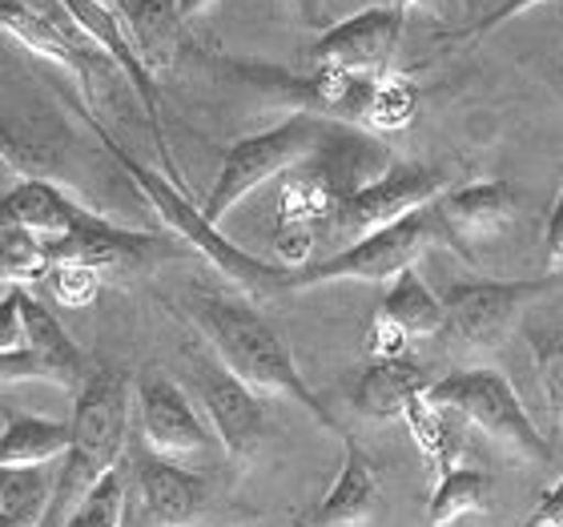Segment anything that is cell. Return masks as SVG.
Masks as SVG:
<instances>
[{
    "instance_id": "16",
    "label": "cell",
    "mask_w": 563,
    "mask_h": 527,
    "mask_svg": "<svg viewBox=\"0 0 563 527\" xmlns=\"http://www.w3.org/2000/svg\"><path fill=\"white\" fill-rule=\"evenodd\" d=\"M443 322V303L439 294L422 282V274L415 266H407L402 274L387 282L383 306H378L375 322L366 330V351L371 359H395L407 354V342L415 339H434Z\"/></svg>"
},
{
    "instance_id": "27",
    "label": "cell",
    "mask_w": 563,
    "mask_h": 527,
    "mask_svg": "<svg viewBox=\"0 0 563 527\" xmlns=\"http://www.w3.org/2000/svg\"><path fill=\"white\" fill-rule=\"evenodd\" d=\"M125 499H130V480L118 468L73 507L60 527H121L125 524Z\"/></svg>"
},
{
    "instance_id": "15",
    "label": "cell",
    "mask_w": 563,
    "mask_h": 527,
    "mask_svg": "<svg viewBox=\"0 0 563 527\" xmlns=\"http://www.w3.org/2000/svg\"><path fill=\"white\" fill-rule=\"evenodd\" d=\"M0 29L33 53L36 61H45L53 69L69 73L77 89H81L85 109L97 101V77H101V65L106 57L97 48H85L73 33H65L57 21H48L45 12L29 9L24 0H0Z\"/></svg>"
},
{
    "instance_id": "9",
    "label": "cell",
    "mask_w": 563,
    "mask_h": 527,
    "mask_svg": "<svg viewBox=\"0 0 563 527\" xmlns=\"http://www.w3.org/2000/svg\"><path fill=\"white\" fill-rule=\"evenodd\" d=\"M238 73L271 101H282V106L310 113V118L339 121V125H354V130L371 133L378 77H354V73L322 69V65H314V73H278L266 69V65H250V69Z\"/></svg>"
},
{
    "instance_id": "38",
    "label": "cell",
    "mask_w": 563,
    "mask_h": 527,
    "mask_svg": "<svg viewBox=\"0 0 563 527\" xmlns=\"http://www.w3.org/2000/svg\"><path fill=\"white\" fill-rule=\"evenodd\" d=\"M101 4H121V0H101Z\"/></svg>"
},
{
    "instance_id": "26",
    "label": "cell",
    "mask_w": 563,
    "mask_h": 527,
    "mask_svg": "<svg viewBox=\"0 0 563 527\" xmlns=\"http://www.w3.org/2000/svg\"><path fill=\"white\" fill-rule=\"evenodd\" d=\"M53 475L45 468H0V527H41Z\"/></svg>"
},
{
    "instance_id": "23",
    "label": "cell",
    "mask_w": 563,
    "mask_h": 527,
    "mask_svg": "<svg viewBox=\"0 0 563 527\" xmlns=\"http://www.w3.org/2000/svg\"><path fill=\"white\" fill-rule=\"evenodd\" d=\"M399 419L411 427L415 443H419V451H422V459H427V468H431L434 480L463 463L471 427L459 410L439 407V403H427V398H415Z\"/></svg>"
},
{
    "instance_id": "2",
    "label": "cell",
    "mask_w": 563,
    "mask_h": 527,
    "mask_svg": "<svg viewBox=\"0 0 563 527\" xmlns=\"http://www.w3.org/2000/svg\"><path fill=\"white\" fill-rule=\"evenodd\" d=\"M130 383L106 371V366H93L81 391L73 395L69 447L60 455V475L53 480V499H48L41 527H60L65 516L106 480L109 471L121 468L125 435H130Z\"/></svg>"
},
{
    "instance_id": "11",
    "label": "cell",
    "mask_w": 563,
    "mask_h": 527,
    "mask_svg": "<svg viewBox=\"0 0 563 527\" xmlns=\"http://www.w3.org/2000/svg\"><path fill=\"white\" fill-rule=\"evenodd\" d=\"M60 9H65V17L73 21V29L89 41V45L101 53V57L113 65V69H121V77L133 85V94H137V101L145 106V113H150V125H153V141H157V162H162V174L174 182V186H181V174H177L174 165V153H169V141H165V125H162V94H157V81H153L150 73L141 69L137 53H133L130 36H125V29H121L118 12L109 9V4H101V0H60Z\"/></svg>"
},
{
    "instance_id": "13",
    "label": "cell",
    "mask_w": 563,
    "mask_h": 527,
    "mask_svg": "<svg viewBox=\"0 0 563 527\" xmlns=\"http://www.w3.org/2000/svg\"><path fill=\"white\" fill-rule=\"evenodd\" d=\"M407 33V17L390 4H371L346 21L330 24L314 41V65L342 69L354 77H383L395 69V53Z\"/></svg>"
},
{
    "instance_id": "32",
    "label": "cell",
    "mask_w": 563,
    "mask_h": 527,
    "mask_svg": "<svg viewBox=\"0 0 563 527\" xmlns=\"http://www.w3.org/2000/svg\"><path fill=\"white\" fill-rule=\"evenodd\" d=\"M543 250H548V266H543V274L560 278V270H563V194H560V189H555L552 206H548V230H543Z\"/></svg>"
},
{
    "instance_id": "28",
    "label": "cell",
    "mask_w": 563,
    "mask_h": 527,
    "mask_svg": "<svg viewBox=\"0 0 563 527\" xmlns=\"http://www.w3.org/2000/svg\"><path fill=\"white\" fill-rule=\"evenodd\" d=\"M45 274V238L12 234V230L0 234V278L9 286H24V282H41Z\"/></svg>"
},
{
    "instance_id": "29",
    "label": "cell",
    "mask_w": 563,
    "mask_h": 527,
    "mask_svg": "<svg viewBox=\"0 0 563 527\" xmlns=\"http://www.w3.org/2000/svg\"><path fill=\"white\" fill-rule=\"evenodd\" d=\"M0 162L21 177H45L48 174V145L24 133L12 121H0Z\"/></svg>"
},
{
    "instance_id": "3",
    "label": "cell",
    "mask_w": 563,
    "mask_h": 527,
    "mask_svg": "<svg viewBox=\"0 0 563 527\" xmlns=\"http://www.w3.org/2000/svg\"><path fill=\"white\" fill-rule=\"evenodd\" d=\"M85 118H89V125L97 130L101 145L109 150V157H113V162L130 174L133 186L145 194L153 213H157L186 246L198 250L201 259H210L213 266H218V274H225V278L234 282L238 290H246L254 303H266V298L286 294V266H274V262H262V259H254V254H246V250H238L218 226H210L206 218H201L198 206L181 194V186H174L165 174H157V169H150V165H141L137 157H130V153L121 150L118 141L101 130V121L93 118V109H85Z\"/></svg>"
},
{
    "instance_id": "22",
    "label": "cell",
    "mask_w": 563,
    "mask_h": 527,
    "mask_svg": "<svg viewBox=\"0 0 563 527\" xmlns=\"http://www.w3.org/2000/svg\"><path fill=\"white\" fill-rule=\"evenodd\" d=\"M427 387H431V371L407 354L371 359V366L354 383L351 403L363 419H399L415 398L427 395Z\"/></svg>"
},
{
    "instance_id": "34",
    "label": "cell",
    "mask_w": 563,
    "mask_h": 527,
    "mask_svg": "<svg viewBox=\"0 0 563 527\" xmlns=\"http://www.w3.org/2000/svg\"><path fill=\"white\" fill-rule=\"evenodd\" d=\"M536 4H540V0H504V4H499V9H495L492 17H487V21H483V24H475V36L492 33V29H499V24H504V21H511V17H516V12H523V9H536Z\"/></svg>"
},
{
    "instance_id": "10",
    "label": "cell",
    "mask_w": 563,
    "mask_h": 527,
    "mask_svg": "<svg viewBox=\"0 0 563 527\" xmlns=\"http://www.w3.org/2000/svg\"><path fill=\"white\" fill-rule=\"evenodd\" d=\"M186 363L213 443L222 447L234 463H250L258 455L262 439H266V403L246 383H238L213 354L201 351V342L186 347Z\"/></svg>"
},
{
    "instance_id": "25",
    "label": "cell",
    "mask_w": 563,
    "mask_h": 527,
    "mask_svg": "<svg viewBox=\"0 0 563 527\" xmlns=\"http://www.w3.org/2000/svg\"><path fill=\"white\" fill-rule=\"evenodd\" d=\"M492 512V475L479 468H451L439 475L427 499V527H451L463 516Z\"/></svg>"
},
{
    "instance_id": "37",
    "label": "cell",
    "mask_w": 563,
    "mask_h": 527,
    "mask_svg": "<svg viewBox=\"0 0 563 527\" xmlns=\"http://www.w3.org/2000/svg\"><path fill=\"white\" fill-rule=\"evenodd\" d=\"M290 4H298L306 17H314V12H318V0H290Z\"/></svg>"
},
{
    "instance_id": "5",
    "label": "cell",
    "mask_w": 563,
    "mask_h": 527,
    "mask_svg": "<svg viewBox=\"0 0 563 527\" xmlns=\"http://www.w3.org/2000/svg\"><path fill=\"white\" fill-rule=\"evenodd\" d=\"M422 398L459 410L467 419V427L483 431L495 447H504L507 455L548 471L560 468L552 439L540 435V427L528 415L519 391L511 387V378L492 371V366H459L451 375L431 378V387H427Z\"/></svg>"
},
{
    "instance_id": "6",
    "label": "cell",
    "mask_w": 563,
    "mask_h": 527,
    "mask_svg": "<svg viewBox=\"0 0 563 527\" xmlns=\"http://www.w3.org/2000/svg\"><path fill=\"white\" fill-rule=\"evenodd\" d=\"M330 121L322 118H310V113H294L286 118L282 125L274 130H262V133H250V138L234 141L222 157V169H218V182H213L210 198L201 201L198 210L201 218L210 226H218L222 218L234 213V206L262 189L271 177L278 174H290L298 169L302 162H310L327 138Z\"/></svg>"
},
{
    "instance_id": "8",
    "label": "cell",
    "mask_w": 563,
    "mask_h": 527,
    "mask_svg": "<svg viewBox=\"0 0 563 527\" xmlns=\"http://www.w3.org/2000/svg\"><path fill=\"white\" fill-rule=\"evenodd\" d=\"M439 230H434L431 206L419 213H407L399 222L383 226L375 234L358 238L339 254L322 262H306L302 270H286V294L306 290V286H327V282H366V286H383L395 274L419 262V254L431 246Z\"/></svg>"
},
{
    "instance_id": "35",
    "label": "cell",
    "mask_w": 563,
    "mask_h": 527,
    "mask_svg": "<svg viewBox=\"0 0 563 527\" xmlns=\"http://www.w3.org/2000/svg\"><path fill=\"white\" fill-rule=\"evenodd\" d=\"M177 4H181V17H201V12L206 9H213V4H218V0H177Z\"/></svg>"
},
{
    "instance_id": "4",
    "label": "cell",
    "mask_w": 563,
    "mask_h": 527,
    "mask_svg": "<svg viewBox=\"0 0 563 527\" xmlns=\"http://www.w3.org/2000/svg\"><path fill=\"white\" fill-rule=\"evenodd\" d=\"M560 278L543 274V278H511V282H459L446 290L443 322L434 339L443 342L446 359L459 366H479L507 347V339L523 327V318L543 294H552Z\"/></svg>"
},
{
    "instance_id": "19",
    "label": "cell",
    "mask_w": 563,
    "mask_h": 527,
    "mask_svg": "<svg viewBox=\"0 0 563 527\" xmlns=\"http://www.w3.org/2000/svg\"><path fill=\"white\" fill-rule=\"evenodd\" d=\"M97 210H85L65 194L60 186H53L48 177H24L21 186H12L0 198V234H33V238H60L73 234L77 226H85Z\"/></svg>"
},
{
    "instance_id": "7",
    "label": "cell",
    "mask_w": 563,
    "mask_h": 527,
    "mask_svg": "<svg viewBox=\"0 0 563 527\" xmlns=\"http://www.w3.org/2000/svg\"><path fill=\"white\" fill-rule=\"evenodd\" d=\"M451 177L434 165L422 162H390L375 182H366L363 189H354L351 198H342L334 210H330L322 234H318V246H351L358 238L375 234L383 226L399 222L407 213L427 210L439 194L446 189Z\"/></svg>"
},
{
    "instance_id": "33",
    "label": "cell",
    "mask_w": 563,
    "mask_h": 527,
    "mask_svg": "<svg viewBox=\"0 0 563 527\" xmlns=\"http://www.w3.org/2000/svg\"><path fill=\"white\" fill-rule=\"evenodd\" d=\"M519 527H563V495H560V483H552L548 492H543L540 507L531 512L528 519Z\"/></svg>"
},
{
    "instance_id": "24",
    "label": "cell",
    "mask_w": 563,
    "mask_h": 527,
    "mask_svg": "<svg viewBox=\"0 0 563 527\" xmlns=\"http://www.w3.org/2000/svg\"><path fill=\"white\" fill-rule=\"evenodd\" d=\"M69 447V422L9 415L0 431V468H48Z\"/></svg>"
},
{
    "instance_id": "1",
    "label": "cell",
    "mask_w": 563,
    "mask_h": 527,
    "mask_svg": "<svg viewBox=\"0 0 563 527\" xmlns=\"http://www.w3.org/2000/svg\"><path fill=\"white\" fill-rule=\"evenodd\" d=\"M186 310L169 306L174 315L189 318V327L198 330L201 347H210V354L218 363L246 383L258 398H282V403H298L306 415H314L318 427H327L330 435H346L334 410L306 387L302 371L294 363L290 347L278 339V330L254 310L250 303L225 298V294L210 290V286H194L186 294Z\"/></svg>"
},
{
    "instance_id": "14",
    "label": "cell",
    "mask_w": 563,
    "mask_h": 527,
    "mask_svg": "<svg viewBox=\"0 0 563 527\" xmlns=\"http://www.w3.org/2000/svg\"><path fill=\"white\" fill-rule=\"evenodd\" d=\"M434 230L459 250L475 259V246L499 242L516 226V189L507 182H471V186L443 189L431 201Z\"/></svg>"
},
{
    "instance_id": "21",
    "label": "cell",
    "mask_w": 563,
    "mask_h": 527,
    "mask_svg": "<svg viewBox=\"0 0 563 527\" xmlns=\"http://www.w3.org/2000/svg\"><path fill=\"white\" fill-rule=\"evenodd\" d=\"M21 347H29L41 359L53 387H65L73 395L81 391V383L93 371L89 354L69 339V330L60 327L57 315L45 303H36L24 286H21Z\"/></svg>"
},
{
    "instance_id": "17",
    "label": "cell",
    "mask_w": 563,
    "mask_h": 527,
    "mask_svg": "<svg viewBox=\"0 0 563 527\" xmlns=\"http://www.w3.org/2000/svg\"><path fill=\"white\" fill-rule=\"evenodd\" d=\"M133 495L145 527H201L210 512V483L198 471L145 455L133 468Z\"/></svg>"
},
{
    "instance_id": "20",
    "label": "cell",
    "mask_w": 563,
    "mask_h": 527,
    "mask_svg": "<svg viewBox=\"0 0 563 527\" xmlns=\"http://www.w3.org/2000/svg\"><path fill=\"white\" fill-rule=\"evenodd\" d=\"M113 12L130 29L125 36H130L141 69L150 73V77L174 69L181 53L189 48L186 17H181L177 0H121V4H113Z\"/></svg>"
},
{
    "instance_id": "31",
    "label": "cell",
    "mask_w": 563,
    "mask_h": 527,
    "mask_svg": "<svg viewBox=\"0 0 563 527\" xmlns=\"http://www.w3.org/2000/svg\"><path fill=\"white\" fill-rule=\"evenodd\" d=\"M531 342V354H536V366L543 371V387H548V407H552V415L560 419V403H563V354H560V334H548V330H536L528 327L523 330Z\"/></svg>"
},
{
    "instance_id": "36",
    "label": "cell",
    "mask_w": 563,
    "mask_h": 527,
    "mask_svg": "<svg viewBox=\"0 0 563 527\" xmlns=\"http://www.w3.org/2000/svg\"><path fill=\"white\" fill-rule=\"evenodd\" d=\"M419 4H434V0H390V9L402 12V17H407L411 9H419Z\"/></svg>"
},
{
    "instance_id": "12",
    "label": "cell",
    "mask_w": 563,
    "mask_h": 527,
    "mask_svg": "<svg viewBox=\"0 0 563 527\" xmlns=\"http://www.w3.org/2000/svg\"><path fill=\"white\" fill-rule=\"evenodd\" d=\"M133 407H137L141 443H145L150 455L169 459V463H186V459L213 455L218 451L210 427L194 410L186 391L177 387V383H169L165 375L141 378Z\"/></svg>"
},
{
    "instance_id": "18",
    "label": "cell",
    "mask_w": 563,
    "mask_h": 527,
    "mask_svg": "<svg viewBox=\"0 0 563 527\" xmlns=\"http://www.w3.org/2000/svg\"><path fill=\"white\" fill-rule=\"evenodd\" d=\"M378 512H383V468L346 431L339 475L327 487V495L298 519V527H371Z\"/></svg>"
},
{
    "instance_id": "30",
    "label": "cell",
    "mask_w": 563,
    "mask_h": 527,
    "mask_svg": "<svg viewBox=\"0 0 563 527\" xmlns=\"http://www.w3.org/2000/svg\"><path fill=\"white\" fill-rule=\"evenodd\" d=\"M45 282L48 290L57 294L60 306H89L97 303V294L106 290V274H97L89 266H53Z\"/></svg>"
}]
</instances>
